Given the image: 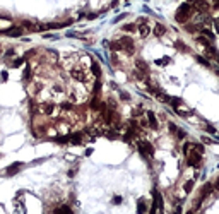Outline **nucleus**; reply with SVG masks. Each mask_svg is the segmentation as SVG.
<instances>
[{"label":"nucleus","mask_w":219,"mask_h":214,"mask_svg":"<svg viewBox=\"0 0 219 214\" xmlns=\"http://www.w3.org/2000/svg\"><path fill=\"white\" fill-rule=\"evenodd\" d=\"M190 16H192V5L190 3H181L176 12V21L178 23H187Z\"/></svg>","instance_id":"f257e3e1"},{"label":"nucleus","mask_w":219,"mask_h":214,"mask_svg":"<svg viewBox=\"0 0 219 214\" xmlns=\"http://www.w3.org/2000/svg\"><path fill=\"white\" fill-rule=\"evenodd\" d=\"M171 104H173V108H175V111H176L178 115H181V117H188V115L192 113V110L188 106H185L183 104V101L181 99H178V98H171V101H170Z\"/></svg>","instance_id":"f03ea898"},{"label":"nucleus","mask_w":219,"mask_h":214,"mask_svg":"<svg viewBox=\"0 0 219 214\" xmlns=\"http://www.w3.org/2000/svg\"><path fill=\"white\" fill-rule=\"evenodd\" d=\"M192 153L188 154V165L190 166H199L202 161V147L200 146H192Z\"/></svg>","instance_id":"7ed1b4c3"},{"label":"nucleus","mask_w":219,"mask_h":214,"mask_svg":"<svg viewBox=\"0 0 219 214\" xmlns=\"http://www.w3.org/2000/svg\"><path fill=\"white\" fill-rule=\"evenodd\" d=\"M137 149L140 151V154L145 156V158H149V156L152 158V154H154V147H152V144L147 142V140H139V142H137Z\"/></svg>","instance_id":"20e7f679"},{"label":"nucleus","mask_w":219,"mask_h":214,"mask_svg":"<svg viewBox=\"0 0 219 214\" xmlns=\"http://www.w3.org/2000/svg\"><path fill=\"white\" fill-rule=\"evenodd\" d=\"M70 75L75 79V81H79V82L87 81V77H89V75H87V72L84 70V69H81V67H74L70 70Z\"/></svg>","instance_id":"39448f33"},{"label":"nucleus","mask_w":219,"mask_h":214,"mask_svg":"<svg viewBox=\"0 0 219 214\" xmlns=\"http://www.w3.org/2000/svg\"><path fill=\"white\" fill-rule=\"evenodd\" d=\"M137 31H139V34H140V38H147L149 33H151V28L145 24L144 19H140L139 21V26H137Z\"/></svg>","instance_id":"423d86ee"},{"label":"nucleus","mask_w":219,"mask_h":214,"mask_svg":"<svg viewBox=\"0 0 219 214\" xmlns=\"http://www.w3.org/2000/svg\"><path fill=\"white\" fill-rule=\"evenodd\" d=\"M21 168H23V163H14V165H10L9 168L5 170V175L12 176V175H16V173H19Z\"/></svg>","instance_id":"0eeeda50"},{"label":"nucleus","mask_w":219,"mask_h":214,"mask_svg":"<svg viewBox=\"0 0 219 214\" xmlns=\"http://www.w3.org/2000/svg\"><path fill=\"white\" fill-rule=\"evenodd\" d=\"M41 111L45 115H55L57 113V106L53 103H45V104H41Z\"/></svg>","instance_id":"6e6552de"},{"label":"nucleus","mask_w":219,"mask_h":214,"mask_svg":"<svg viewBox=\"0 0 219 214\" xmlns=\"http://www.w3.org/2000/svg\"><path fill=\"white\" fill-rule=\"evenodd\" d=\"M135 67H137V72H139V75H142V74H147V64H145L144 60H137V62H135Z\"/></svg>","instance_id":"1a4fd4ad"},{"label":"nucleus","mask_w":219,"mask_h":214,"mask_svg":"<svg viewBox=\"0 0 219 214\" xmlns=\"http://www.w3.org/2000/svg\"><path fill=\"white\" fill-rule=\"evenodd\" d=\"M14 214H26V207H24V204L19 199L14 202Z\"/></svg>","instance_id":"9d476101"},{"label":"nucleus","mask_w":219,"mask_h":214,"mask_svg":"<svg viewBox=\"0 0 219 214\" xmlns=\"http://www.w3.org/2000/svg\"><path fill=\"white\" fill-rule=\"evenodd\" d=\"M82 140H84L82 132H77V134H74V135H69V142H72V144H81Z\"/></svg>","instance_id":"9b49d317"},{"label":"nucleus","mask_w":219,"mask_h":214,"mask_svg":"<svg viewBox=\"0 0 219 214\" xmlns=\"http://www.w3.org/2000/svg\"><path fill=\"white\" fill-rule=\"evenodd\" d=\"M147 125H151L152 129H158V118H156V115L152 113V111H147Z\"/></svg>","instance_id":"f8f14e48"},{"label":"nucleus","mask_w":219,"mask_h":214,"mask_svg":"<svg viewBox=\"0 0 219 214\" xmlns=\"http://www.w3.org/2000/svg\"><path fill=\"white\" fill-rule=\"evenodd\" d=\"M168 127H170V130H171V132H173V134H175V135H176V137H178V139H183V137H185V134H183V132H181V130H180V129H178V127H176V125H175V123H170V125H168Z\"/></svg>","instance_id":"ddd939ff"},{"label":"nucleus","mask_w":219,"mask_h":214,"mask_svg":"<svg viewBox=\"0 0 219 214\" xmlns=\"http://www.w3.org/2000/svg\"><path fill=\"white\" fill-rule=\"evenodd\" d=\"M7 36H23V28H12V29H7L5 31Z\"/></svg>","instance_id":"4468645a"},{"label":"nucleus","mask_w":219,"mask_h":214,"mask_svg":"<svg viewBox=\"0 0 219 214\" xmlns=\"http://www.w3.org/2000/svg\"><path fill=\"white\" fill-rule=\"evenodd\" d=\"M154 34L156 36H164L166 34V28H164L163 24H156L154 26Z\"/></svg>","instance_id":"2eb2a0df"},{"label":"nucleus","mask_w":219,"mask_h":214,"mask_svg":"<svg viewBox=\"0 0 219 214\" xmlns=\"http://www.w3.org/2000/svg\"><path fill=\"white\" fill-rule=\"evenodd\" d=\"M91 70H93V74L96 75V77H99V75H101V67H99L98 62H93V64H91Z\"/></svg>","instance_id":"dca6fc26"},{"label":"nucleus","mask_w":219,"mask_h":214,"mask_svg":"<svg viewBox=\"0 0 219 214\" xmlns=\"http://www.w3.org/2000/svg\"><path fill=\"white\" fill-rule=\"evenodd\" d=\"M55 214H74V212L70 211V207H69V206H62V207L55 209Z\"/></svg>","instance_id":"f3484780"},{"label":"nucleus","mask_w":219,"mask_h":214,"mask_svg":"<svg viewBox=\"0 0 219 214\" xmlns=\"http://www.w3.org/2000/svg\"><path fill=\"white\" fill-rule=\"evenodd\" d=\"M145 201L144 199H140V201H139V206H137V214H145Z\"/></svg>","instance_id":"a211bd4d"},{"label":"nucleus","mask_w":219,"mask_h":214,"mask_svg":"<svg viewBox=\"0 0 219 214\" xmlns=\"http://www.w3.org/2000/svg\"><path fill=\"white\" fill-rule=\"evenodd\" d=\"M108 46H109L111 50H122V45H120V41H111Z\"/></svg>","instance_id":"6ab92c4d"},{"label":"nucleus","mask_w":219,"mask_h":214,"mask_svg":"<svg viewBox=\"0 0 219 214\" xmlns=\"http://www.w3.org/2000/svg\"><path fill=\"white\" fill-rule=\"evenodd\" d=\"M122 29H123V31H127V33H132V31H135L137 28L134 26V24H125V26H123Z\"/></svg>","instance_id":"aec40b11"},{"label":"nucleus","mask_w":219,"mask_h":214,"mask_svg":"<svg viewBox=\"0 0 219 214\" xmlns=\"http://www.w3.org/2000/svg\"><path fill=\"white\" fill-rule=\"evenodd\" d=\"M192 187H193V180H188V182L185 183V192H190Z\"/></svg>","instance_id":"412c9836"},{"label":"nucleus","mask_w":219,"mask_h":214,"mask_svg":"<svg viewBox=\"0 0 219 214\" xmlns=\"http://www.w3.org/2000/svg\"><path fill=\"white\" fill-rule=\"evenodd\" d=\"M24 79H28V81L31 79V69H29V67L24 69Z\"/></svg>","instance_id":"4be33fe9"},{"label":"nucleus","mask_w":219,"mask_h":214,"mask_svg":"<svg viewBox=\"0 0 219 214\" xmlns=\"http://www.w3.org/2000/svg\"><path fill=\"white\" fill-rule=\"evenodd\" d=\"M23 64H24V59H17V60L14 62L12 65H14V67H21V65H23Z\"/></svg>","instance_id":"5701e85b"},{"label":"nucleus","mask_w":219,"mask_h":214,"mask_svg":"<svg viewBox=\"0 0 219 214\" xmlns=\"http://www.w3.org/2000/svg\"><path fill=\"white\" fill-rule=\"evenodd\" d=\"M175 46H176V48H180L181 52H187V48H185V46H183V43H181V41H178V43H176V45H175Z\"/></svg>","instance_id":"b1692460"},{"label":"nucleus","mask_w":219,"mask_h":214,"mask_svg":"<svg viewBox=\"0 0 219 214\" xmlns=\"http://www.w3.org/2000/svg\"><path fill=\"white\" fill-rule=\"evenodd\" d=\"M142 115V108H135L134 110V117H140Z\"/></svg>","instance_id":"393cba45"},{"label":"nucleus","mask_w":219,"mask_h":214,"mask_svg":"<svg viewBox=\"0 0 219 214\" xmlns=\"http://www.w3.org/2000/svg\"><path fill=\"white\" fill-rule=\"evenodd\" d=\"M197 60H199V62H200V64H202V65H209V62H207L206 59H202V57H197Z\"/></svg>","instance_id":"a878e982"},{"label":"nucleus","mask_w":219,"mask_h":214,"mask_svg":"<svg viewBox=\"0 0 219 214\" xmlns=\"http://www.w3.org/2000/svg\"><path fill=\"white\" fill-rule=\"evenodd\" d=\"M156 64H158V65H166V64H170V60H168V59H164V60H158Z\"/></svg>","instance_id":"bb28decb"},{"label":"nucleus","mask_w":219,"mask_h":214,"mask_svg":"<svg viewBox=\"0 0 219 214\" xmlns=\"http://www.w3.org/2000/svg\"><path fill=\"white\" fill-rule=\"evenodd\" d=\"M206 130H209L211 134H216V129H214L212 125H207V127H206Z\"/></svg>","instance_id":"cd10ccee"},{"label":"nucleus","mask_w":219,"mask_h":214,"mask_svg":"<svg viewBox=\"0 0 219 214\" xmlns=\"http://www.w3.org/2000/svg\"><path fill=\"white\" fill-rule=\"evenodd\" d=\"M120 96H122V98H123V99H125V101H129V99H130V96H129V94H127V93H120Z\"/></svg>","instance_id":"c85d7f7f"},{"label":"nucleus","mask_w":219,"mask_h":214,"mask_svg":"<svg viewBox=\"0 0 219 214\" xmlns=\"http://www.w3.org/2000/svg\"><path fill=\"white\" fill-rule=\"evenodd\" d=\"M23 26H24V28H33V24H31V23H28V21H24Z\"/></svg>","instance_id":"c756f323"},{"label":"nucleus","mask_w":219,"mask_h":214,"mask_svg":"<svg viewBox=\"0 0 219 214\" xmlns=\"http://www.w3.org/2000/svg\"><path fill=\"white\" fill-rule=\"evenodd\" d=\"M113 202H115V204H120V202H122V199H120V197H115V199H113Z\"/></svg>","instance_id":"7c9ffc66"}]
</instances>
